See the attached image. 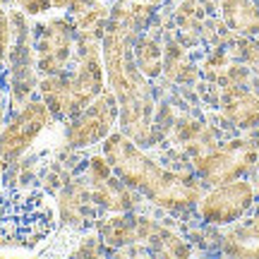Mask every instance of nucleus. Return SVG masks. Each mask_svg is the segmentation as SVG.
<instances>
[{"label": "nucleus", "instance_id": "obj_11", "mask_svg": "<svg viewBox=\"0 0 259 259\" xmlns=\"http://www.w3.org/2000/svg\"><path fill=\"white\" fill-rule=\"evenodd\" d=\"M221 19L233 34L259 36V3L257 0H221Z\"/></svg>", "mask_w": 259, "mask_h": 259}, {"label": "nucleus", "instance_id": "obj_23", "mask_svg": "<svg viewBox=\"0 0 259 259\" xmlns=\"http://www.w3.org/2000/svg\"><path fill=\"white\" fill-rule=\"evenodd\" d=\"M257 3H259V0H257Z\"/></svg>", "mask_w": 259, "mask_h": 259}, {"label": "nucleus", "instance_id": "obj_8", "mask_svg": "<svg viewBox=\"0 0 259 259\" xmlns=\"http://www.w3.org/2000/svg\"><path fill=\"white\" fill-rule=\"evenodd\" d=\"M53 115L48 111L44 101H27L22 108L12 113L3 127H0V161L5 163H15L24 151H27L36 137L46 130L48 120Z\"/></svg>", "mask_w": 259, "mask_h": 259}, {"label": "nucleus", "instance_id": "obj_17", "mask_svg": "<svg viewBox=\"0 0 259 259\" xmlns=\"http://www.w3.org/2000/svg\"><path fill=\"white\" fill-rule=\"evenodd\" d=\"M163 72L170 77V79H176V82H190L194 79V70L190 60H187L185 51L176 44H170L166 48V56H163Z\"/></svg>", "mask_w": 259, "mask_h": 259}, {"label": "nucleus", "instance_id": "obj_14", "mask_svg": "<svg viewBox=\"0 0 259 259\" xmlns=\"http://www.w3.org/2000/svg\"><path fill=\"white\" fill-rule=\"evenodd\" d=\"M132 56H135V63L142 70V74L147 79H154L163 72V51L154 38L149 36H139L135 41V48H132Z\"/></svg>", "mask_w": 259, "mask_h": 259}, {"label": "nucleus", "instance_id": "obj_22", "mask_svg": "<svg viewBox=\"0 0 259 259\" xmlns=\"http://www.w3.org/2000/svg\"><path fill=\"white\" fill-rule=\"evenodd\" d=\"M5 3H10V0H0V5H5Z\"/></svg>", "mask_w": 259, "mask_h": 259}, {"label": "nucleus", "instance_id": "obj_21", "mask_svg": "<svg viewBox=\"0 0 259 259\" xmlns=\"http://www.w3.org/2000/svg\"><path fill=\"white\" fill-rule=\"evenodd\" d=\"M0 113H3V87H0Z\"/></svg>", "mask_w": 259, "mask_h": 259}, {"label": "nucleus", "instance_id": "obj_5", "mask_svg": "<svg viewBox=\"0 0 259 259\" xmlns=\"http://www.w3.org/2000/svg\"><path fill=\"white\" fill-rule=\"evenodd\" d=\"M103 72H106V67H103L101 51L94 46L92 41H82V51H79V58H77L74 72L65 74V87H67V120H72L74 115H79L106 89Z\"/></svg>", "mask_w": 259, "mask_h": 259}, {"label": "nucleus", "instance_id": "obj_4", "mask_svg": "<svg viewBox=\"0 0 259 259\" xmlns=\"http://www.w3.org/2000/svg\"><path fill=\"white\" fill-rule=\"evenodd\" d=\"M12 22V38L15 46L10 48V79H8V92L12 108H22L27 101H31V94L38 87L36 77H34V67H36V58H34V44H31V31L27 24V15L22 10H15L10 15Z\"/></svg>", "mask_w": 259, "mask_h": 259}, {"label": "nucleus", "instance_id": "obj_12", "mask_svg": "<svg viewBox=\"0 0 259 259\" xmlns=\"http://www.w3.org/2000/svg\"><path fill=\"white\" fill-rule=\"evenodd\" d=\"M92 197L94 202L108 209V211H127L135 206V197H132V187H127L120 178H106V180H96L92 183Z\"/></svg>", "mask_w": 259, "mask_h": 259}, {"label": "nucleus", "instance_id": "obj_16", "mask_svg": "<svg viewBox=\"0 0 259 259\" xmlns=\"http://www.w3.org/2000/svg\"><path fill=\"white\" fill-rule=\"evenodd\" d=\"M103 240L113 245V247H118V245H127L132 242L135 238L139 235L137 231V223L127 219V216H115V219H108V221L103 223Z\"/></svg>", "mask_w": 259, "mask_h": 259}, {"label": "nucleus", "instance_id": "obj_2", "mask_svg": "<svg viewBox=\"0 0 259 259\" xmlns=\"http://www.w3.org/2000/svg\"><path fill=\"white\" fill-rule=\"evenodd\" d=\"M103 156L111 163L115 178L149 197L156 206H163L168 211H183L202 199L197 183L176 170L158 166L154 158H149L139 149L137 142H132L122 132H111L103 139Z\"/></svg>", "mask_w": 259, "mask_h": 259}, {"label": "nucleus", "instance_id": "obj_3", "mask_svg": "<svg viewBox=\"0 0 259 259\" xmlns=\"http://www.w3.org/2000/svg\"><path fill=\"white\" fill-rule=\"evenodd\" d=\"M259 158V149L254 142L247 139H233L221 147L206 151L194 158V173L206 185H221L228 180H238L250 173Z\"/></svg>", "mask_w": 259, "mask_h": 259}, {"label": "nucleus", "instance_id": "obj_20", "mask_svg": "<svg viewBox=\"0 0 259 259\" xmlns=\"http://www.w3.org/2000/svg\"><path fill=\"white\" fill-rule=\"evenodd\" d=\"M242 60H245V65L250 67L252 72L259 74V38L247 41V44L242 46Z\"/></svg>", "mask_w": 259, "mask_h": 259}, {"label": "nucleus", "instance_id": "obj_7", "mask_svg": "<svg viewBox=\"0 0 259 259\" xmlns=\"http://www.w3.org/2000/svg\"><path fill=\"white\" fill-rule=\"evenodd\" d=\"M254 197H257L254 185L245 178H238V180L213 185V190L204 194L197 202V206H199V216H202L204 223L231 226L250 211L252 204H254Z\"/></svg>", "mask_w": 259, "mask_h": 259}, {"label": "nucleus", "instance_id": "obj_6", "mask_svg": "<svg viewBox=\"0 0 259 259\" xmlns=\"http://www.w3.org/2000/svg\"><path fill=\"white\" fill-rule=\"evenodd\" d=\"M120 108L115 94L103 89L79 115H74L70 125L65 127V142L72 149L92 147L108 137L118 122Z\"/></svg>", "mask_w": 259, "mask_h": 259}, {"label": "nucleus", "instance_id": "obj_18", "mask_svg": "<svg viewBox=\"0 0 259 259\" xmlns=\"http://www.w3.org/2000/svg\"><path fill=\"white\" fill-rule=\"evenodd\" d=\"M10 44H12V22H10V15L0 5V65L8 58Z\"/></svg>", "mask_w": 259, "mask_h": 259}, {"label": "nucleus", "instance_id": "obj_13", "mask_svg": "<svg viewBox=\"0 0 259 259\" xmlns=\"http://www.w3.org/2000/svg\"><path fill=\"white\" fill-rule=\"evenodd\" d=\"M223 252L231 257H259V213L252 221L235 226L223 238Z\"/></svg>", "mask_w": 259, "mask_h": 259}, {"label": "nucleus", "instance_id": "obj_15", "mask_svg": "<svg viewBox=\"0 0 259 259\" xmlns=\"http://www.w3.org/2000/svg\"><path fill=\"white\" fill-rule=\"evenodd\" d=\"M65 12L70 15L72 24L79 31H92L108 15V10H106V5H103L101 0H74Z\"/></svg>", "mask_w": 259, "mask_h": 259}, {"label": "nucleus", "instance_id": "obj_1", "mask_svg": "<svg viewBox=\"0 0 259 259\" xmlns=\"http://www.w3.org/2000/svg\"><path fill=\"white\" fill-rule=\"evenodd\" d=\"M132 29L135 27H130L127 22L113 17L111 27L101 38V56L111 92L115 94L120 108L118 125L122 135L142 147L154 137V96L149 89V79L142 74L130 51Z\"/></svg>", "mask_w": 259, "mask_h": 259}, {"label": "nucleus", "instance_id": "obj_19", "mask_svg": "<svg viewBox=\"0 0 259 259\" xmlns=\"http://www.w3.org/2000/svg\"><path fill=\"white\" fill-rule=\"evenodd\" d=\"M17 8L27 17H41L53 10V0H17Z\"/></svg>", "mask_w": 259, "mask_h": 259}, {"label": "nucleus", "instance_id": "obj_10", "mask_svg": "<svg viewBox=\"0 0 259 259\" xmlns=\"http://www.w3.org/2000/svg\"><path fill=\"white\" fill-rule=\"evenodd\" d=\"M219 111L223 120H228L238 130L259 127V96L242 84H226L219 99Z\"/></svg>", "mask_w": 259, "mask_h": 259}, {"label": "nucleus", "instance_id": "obj_9", "mask_svg": "<svg viewBox=\"0 0 259 259\" xmlns=\"http://www.w3.org/2000/svg\"><path fill=\"white\" fill-rule=\"evenodd\" d=\"M74 24L70 17L48 19L36 27L34 38V56H36V70L44 77L46 74H60L67 70L72 58L74 44Z\"/></svg>", "mask_w": 259, "mask_h": 259}]
</instances>
